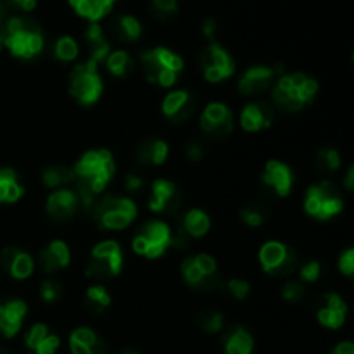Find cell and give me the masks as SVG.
Wrapping results in <instances>:
<instances>
[{
	"instance_id": "40",
	"label": "cell",
	"mask_w": 354,
	"mask_h": 354,
	"mask_svg": "<svg viewBox=\"0 0 354 354\" xmlns=\"http://www.w3.org/2000/svg\"><path fill=\"white\" fill-rule=\"evenodd\" d=\"M223 292L235 301L248 299L251 294V283L244 279H230L221 286Z\"/></svg>"
},
{
	"instance_id": "42",
	"label": "cell",
	"mask_w": 354,
	"mask_h": 354,
	"mask_svg": "<svg viewBox=\"0 0 354 354\" xmlns=\"http://www.w3.org/2000/svg\"><path fill=\"white\" fill-rule=\"evenodd\" d=\"M280 296H282V299L286 301V303L296 304L304 299V296H306V289H304L303 283L297 282V280H289V282H286L282 286Z\"/></svg>"
},
{
	"instance_id": "47",
	"label": "cell",
	"mask_w": 354,
	"mask_h": 354,
	"mask_svg": "<svg viewBox=\"0 0 354 354\" xmlns=\"http://www.w3.org/2000/svg\"><path fill=\"white\" fill-rule=\"evenodd\" d=\"M339 270L344 277L351 279L354 282V248L346 249L339 258Z\"/></svg>"
},
{
	"instance_id": "20",
	"label": "cell",
	"mask_w": 354,
	"mask_h": 354,
	"mask_svg": "<svg viewBox=\"0 0 354 354\" xmlns=\"http://www.w3.org/2000/svg\"><path fill=\"white\" fill-rule=\"evenodd\" d=\"M37 261L30 252L16 248V245H7L0 252V268L3 273L14 280H28L35 272Z\"/></svg>"
},
{
	"instance_id": "32",
	"label": "cell",
	"mask_w": 354,
	"mask_h": 354,
	"mask_svg": "<svg viewBox=\"0 0 354 354\" xmlns=\"http://www.w3.org/2000/svg\"><path fill=\"white\" fill-rule=\"evenodd\" d=\"M41 183H44L45 189H64V187L75 183V171L69 166L52 165L45 168L44 173H41Z\"/></svg>"
},
{
	"instance_id": "8",
	"label": "cell",
	"mask_w": 354,
	"mask_h": 354,
	"mask_svg": "<svg viewBox=\"0 0 354 354\" xmlns=\"http://www.w3.org/2000/svg\"><path fill=\"white\" fill-rule=\"evenodd\" d=\"M304 213L318 221H328L341 214L344 199L337 187L328 180L313 183L304 194Z\"/></svg>"
},
{
	"instance_id": "33",
	"label": "cell",
	"mask_w": 354,
	"mask_h": 354,
	"mask_svg": "<svg viewBox=\"0 0 354 354\" xmlns=\"http://www.w3.org/2000/svg\"><path fill=\"white\" fill-rule=\"evenodd\" d=\"M104 66L114 78H127L133 73L135 59L131 57L130 52L118 48V50H111V54L104 61Z\"/></svg>"
},
{
	"instance_id": "16",
	"label": "cell",
	"mask_w": 354,
	"mask_h": 354,
	"mask_svg": "<svg viewBox=\"0 0 354 354\" xmlns=\"http://www.w3.org/2000/svg\"><path fill=\"white\" fill-rule=\"evenodd\" d=\"M82 211V201L73 187L52 190L45 201V213L55 223H68Z\"/></svg>"
},
{
	"instance_id": "3",
	"label": "cell",
	"mask_w": 354,
	"mask_h": 354,
	"mask_svg": "<svg viewBox=\"0 0 354 354\" xmlns=\"http://www.w3.org/2000/svg\"><path fill=\"white\" fill-rule=\"evenodd\" d=\"M0 45H3L14 57L30 61L44 52L45 38L37 21L14 16L0 26Z\"/></svg>"
},
{
	"instance_id": "18",
	"label": "cell",
	"mask_w": 354,
	"mask_h": 354,
	"mask_svg": "<svg viewBox=\"0 0 354 354\" xmlns=\"http://www.w3.org/2000/svg\"><path fill=\"white\" fill-rule=\"evenodd\" d=\"M261 185L266 192L275 197H287L294 189V171L287 162L280 159H270L261 171Z\"/></svg>"
},
{
	"instance_id": "57",
	"label": "cell",
	"mask_w": 354,
	"mask_h": 354,
	"mask_svg": "<svg viewBox=\"0 0 354 354\" xmlns=\"http://www.w3.org/2000/svg\"><path fill=\"white\" fill-rule=\"evenodd\" d=\"M0 50H2V45H0Z\"/></svg>"
},
{
	"instance_id": "4",
	"label": "cell",
	"mask_w": 354,
	"mask_h": 354,
	"mask_svg": "<svg viewBox=\"0 0 354 354\" xmlns=\"http://www.w3.org/2000/svg\"><path fill=\"white\" fill-rule=\"evenodd\" d=\"M142 73L151 85L159 88H173L185 69L182 55L168 47H154L138 55Z\"/></svg>"
},
{
	"instance_id": "17",
	"label": "cell",
	"mask_w": 354,
	"mask_h": 354,
	"mask_svg": "<svg viewBox=\"0 0 354 354\" xmlns=\"http://www.w3.org/2000/svg\"><path fill=\"white\" fill-rule=\"evenodd\" d=\"M197 106H199V100L192 92L185 88H176L166 93L161 102V113L169 123L183 124L194 116Z\"/></svg>"
},
{
	"instance_id": "48",
	"label": "cell",
	"mask_w": 354,
	"mask_h": 354,
	"mask_svg": "<svg viewBox=\"0 0 354 354\" xmlns=\"http://www.w3.org/2000/svg\"><path fill=\"white\" fill-rule=\"evenodd\" d=\"M123 187L128 194H138L140 190L145 189V182L140 175H137V173H128V175L124 176Z\"/></svg>"
},
{
	"instance_id": "5",
	"label": "cell",
	"mask_w": 354,
	"mask_h": 354,
	"mask_svg": "<svg viewBox=\"0 0 354 354\" xmlns=\"http://www.w3.org/2000/svg\"><path fill=\"white\" fill-rule=\"evenodd\" d=\"M137 203L130 196L107 194L95 201L92 207V220L102 232L127 230L137 220Z\"/></svg>"
},
{
	"instance_id": "14",
	"label": "cell",
	"mask_w": 354,
	"mask_h": 354,
	"mask_svg": "<svg viewBox=\"0 0 354 354\" xmlns=\"http://www.w3.org/2000/svg\"><path fill=\"white\" fill-rule=\"evenodd\" d=\"M283 75L282 66H252L245 69L237 82V90L244 97H258L272 90L273 83Z\"/></svg>"
},
{
	"instance_id": "55",
	"label": "cell",
	"mask_w": 354,
	"mask_h": 354,
	"mask_svg": "<svg viewBox=\"0 0 354 354\" xmlns=\"http://www.w3.org/2000/svg\"><path fill=\"white\" fill-rule=\"evenodd\" d=\"M0 354H10V353L6 351V349H0Z\"/></svg>"
},
{
	"instance_id": "9",
	"label": "cell",
	"mask_w": 354,
	"mask_h": 354,
	"mask_svg": "<svg viewBox=\"0 0 354 354\" xmlns=\"http://www.w3.org/2000/svg\"><path fill=\"white\" fill-rule=\"evenodd\" d=\"M124 265L123 249L113 239H104L97 242L90 251V258L86 261V277L99 282H107L121 273Z\"/></svg>"
},
{
	"instance_id": "1",
	"label": "cell",
	"mask_w": 354,
	"mask_h": 354,
	"mask_svg": "<svg viewBox=\"0 0 354 354\" xmlns=\"http://www.w3.org/2000/svg\"><path fill=\"white\" fill-rule=\"evenodd\" d=\"M73 185L88 190L90 194L99 197L116 175V161L109 149H90L80 156L73 166Z\"/></svg>"
},
{
	"instance_id": "15",
	"label": "cell",
	"mask_w": 354,
	"mask_h": 354,
	"mask_svg": "<svg viewBox=\"0 0 354 354\" xmlns=\"http://www.w3.org/2000/svg\"><path fill=\"white\" fill-rule=\"evenodd\" d=\"M149 209L154 214L173 216L182 207L183 197L175 182L166 178H156L149 187Z\"/></svg>"
},
{
	"instance_id": "38",
	"label": "cell",
	"mask_w": 354,
	"mask_h": 354,
	"mask_svg": "<svg viewBox=\"0 0 354 354\" xmlns=\"http://www.w3.org/2000/svg\"><path fill=\"white\" fill-rule=\"evenodd\" d=\"M197 327L206 334H220L225 328V317L218 310H204L197 317Z\"/></svg>"
},
{
	"instance_id": "54",
	"label": "cell",
	"mask_w": 354,
	"mask_h": 354,
	"mask_svg": "<svg viewBox=\"0 0 354 354\" xmlns=\"http://www.w3.org/2000/svg\"><path fill=\"white\" fill-rule=\"evenodd\" d=\"M118 354H138V353L133 351V349H123V351H120Z\"/></svg>"
},
{
	"instance_id": "50",
	"label": "cell",
	"mask_w": 354,
	"mask_h": 354,
	"mask_svg": "<svg viewBox=\"0 0 354 354\" xmlns=\"http://www.w3.org/2000/svg\"><path fill=\"white\" fill-rule=\"evenodd\" d=\"M9 2L14 7H17V9L24 10V12H30V10H33L37 7V0H9Z\"/></svg>"
},
{
	"instance_id": "19",
	"label": "cell",
	"mask_w": 354,
	"mask_h": 354,
	"mask_svg": "<svg viewBox=\"0 0 354 354\" xmlns=\"http://www.w3.org/2000/svg\"><path fill=\"white\" fill-rule=\"evenodd\" d=\"M275 123V107L266 100H251L239 114V124L245 133H259Z\"/></svg>"
},
{
	"instance_id": "51",
	"label": "cell",
	"mask_w": 354,
	"mask_h": 354,
	"mask_svg": "<svg viewBox=\"0 0 354 354\" xmlns=\"http://www.w3.org/2000/svg\"><path fill=\"white\" fill-rule=\"evenodd\" d=\"M330 354H354V342H339V344L332 349Z\"/></svg>"
},
{
	"instance_id": "21",
	"label": "cell",
	"mask_w": 354,
	"mask_h": 354,
	"mask_svg": "<svg viewBox=\"0 0 354 354\" xmlns=\"http://www.w3.org/2000/svg\"><path fill=\"white\" fill-rule=\"evenodd\" d=\"M37 263L40 270L47 275H55V273L62 272L71 265V251L69 245L61 239H54V241L47 242L44 248L38 251Z\"/></svg>"
},
{
	"instance_id": "23",
	"label": "cell",
	"mask_w": 354,
	"mask_h": 354,
	"mask_svg": "<svg viewBox=\"0 0 354 354\" xmlns=\"http://www.w3.org/2000/svg\"><path fill=\"white\" fill-rule=\"evenodd\" d=\"M169 145L159 137H149L135 149V161L145 168H158L168 161Z\"/></svg>"
},
{
	"instance_id": "53",
	"label": "cell",
	"mask_w": 354,
	"mask_h": 354,
	"mask_svg": "<svg viewBox=\"0 0 354 354\" xmlns=\"http://www.w3.org/2000/svg\"><path fill=\"white\" fill-rule=\"evenodd\" d=\"M3 17H6V6H3V2L0 0V24H2Z\"/></svg>"
},
{
	"instance_id": "46",
	"label": "cell",
	"mask_w": 354,
	"mask_h": 354,
	"mask_svg": "<svg viewBox=\"0 0 354 354\" xmlns=\"http://www.w3.org/2000/svg\"><path fill=\"white\" fill-rule=\"evenodd\" d=\"M61 348V339L55 334H48L37 348H33L30 354H55Z\"/></svg>"
},
{
	"instance_id": "52",
	"label": "cell",
	"mask_w": 354,
	"mask_h": 354,
	"mask_svg": "<svg viewBox=\"0 0 354 354\" xmlns=\"http://www.w3.org/2000/svg\"><path fill=\"white\" fill-rule=\"evenodd\" d=\"M344 187H346V190H351V192H354V165L349 166V169L346 171Z\"/></svg>"
},
{
	"instance_id": "41",
	"label": "cell",
	"mask_w": 354,
	"mask_h": 354,
	"mask_svg": "<svg viewBox=\"0 0 354 354\" xmlns=\"http://www.w3.org/2000/svg\"><path fill=\"white\" fill-rule=\"evenodd\" d=\"M62 297V286L55 279H45L40 283V299L45 304H55Z\"/></svg>"
},
{
	"instance_id": "11",
	"label": "cell",
	"mask_w": 354,
	"mask_h": 354,
	"mask_svg": "<svg viewBox=\"0 0 354 354\" xmlns=\"http://www.w3.org/2000/svg\"><path fill=\"white\" fill-rule=\"evenodd\" d=\"M258 261L263 272L272 277H287L296 272L297 254L282 241H268L258 252Z\"/></svg>"
},
{
	"instance_id": "26",
	"label": "cell",
	"mask_w": 354,
	"mask_h": 354,
	"mask_svg": "<svg viewBox=\"0 0 354 354\" xmlns=\"http://www.w3.org/2000/svg\"><path fill=\"white\" fill-rule=\"evenodd\" d=\"M107 33L111 38L121 44H135L140 40L144 28H142L140 21L130 14H121L111 19L109 26H107Z\"/></svg>"
},
{
	"instance_id": "10",
	"label": "cell",
	"mask_w": 354,
	"mask_h": 354,
	"mask_svg": "<svg viewBox=\"0 0 354 354\" xmlns=\"http://www.w3.org/2000/svg\"><path fill=\"white\" fill-rule=\"evenodd\" d=\"M180 275L190 289L199 292H209L220 286L218 261L207 252H197L183 259L180 265Z\"/></svg>"
},
{
	"instance_id": "25",
	"label": "cell",
	"mask_w": 354,
	"mask_h": 354,
	"mask_svg": "<svg viewBox=\"0 0 354 354\" xmlns=\"http://www.w3.org/2000/svg\"><path fill=\"white\" fill-rule=\"evenodd\" d=\"M71 354H107V346L90 327H78L69 335Z\"/></svg>"
},
{
	"instance_id": "43",
	"label": "cell",
	"mask_w": 354,
	"mask_h": 354,
	"mask_svg": "<svg viewBox=\"0 0 354 354\" xmlns=\"http://www.w3.org/2000/svg\"><path fill=\"white\" fill-rule=\"evenodd\" d=\"M48 334H50V330H48V327L45 324L31 325L30 330H28L26 335H24V346H26L28 351H31L33 348H37V346L40 344V342L44 341Z\"/></svg>"
},
{
	"instance_id": "27",
	"label": "cell",
	"mask_w": 354,
	"mask_h": 354,
	"mask_svg": "<svg viewBox=\"0 0 354 354\" xmlns=\"http://www.w3.org/2000/svg\"><path fill=\"white\" fill-rule=\"evenodd\" d=\"M225 354H252L254 351V337L242 325H230L221 335Z\"/></svg>"
},
{
	"instance_id": "6",
	"label": "cell",
	"mask_w": 354,
	"mask_h": 354,
	"mask_svg": "<svg viewBox=\"0 0 354 354\" xmlns=\"http://www.w3.org/2000/svg\"><path fill=\"white\" fill-rule=\"evenodd\" d=\"M173 244V228L162 220H147L135 230L131 251L140 258L159 259Z\"/></svg>"
},
{
	"instance_id": "22",
	"label": "cell",
	"mask_w": 354,
	"mask_h": 354,
	"mask_svg": "<svg viewBox=\"0 0 354 354\" xmlns=\"http://www.w3.org/2000/svg\"><path fill=\"white\" fill-rule=\"evenodd\" d=\"M348 304L339 294L325 292L317 304V320L322 327L337 330L344 325Z\"/></svg>"
},
{
	"instance_id": "2",
	"label": "cell",
	"mask_w": 354,
	"mask_h": 354,
	"mask_svg": "<svg viewBox=\"0 0 354 354\" xmlns=\"http://www.w3.org/2000/svg\"><path fill=\"white\" fill-rule=\"evenodd\" d=\"M318 82L308 73H283L272 86V100L275 109L283 113H299L311 106L318 93Z\"/></svg>"
},
{
	"instance_id": "12",
	"label": "cell",
	"mask_w": 354,
	"mask_h": 354,
	"mask_svg": "<svg viewBox=\"0 0 354 354\" xmlns=\"http://www.w3.org/2000/svg\"><path fill=\"white\" fill-rule=\"evenodd\" d=\"M199 66L207 83L225 82L235 73V61L230 52L218 41H209L199 54Z\"/></svg>"
},
{
	"instance_id": "30",
	"label": "cell",
	"mask_w": 354,
	"mask_h": 354,
	"mask_svg": "<svg viewBox=\"0 0 354 354\" xmlns=\"http://www.w3.org/2000/svg\"><path fill=\"white\" fill-rule=\"evenodd\" d=\"M24 196V185L12 168L0 166V204H14Z\"/></svg>"
},
{
	"instance_id": "36",
	"label": "cell",
	"mask_w": 354,
	"mask_h": 354,
	"mask_svg": "<svg viewBox=\"0 0 354 354\" xmlns=\"http://www.w3.org/2000/svg\"><path fill=\"white\" fill-rule=\"evenodd\" d=\"M342 165V158L339 154V151H335L334 147H324L317 152L315 156V166H317L318 171L325 173V175H330L335 173Z\"/></svg>"
},
{
	"instance_id": "37",
	"label": "cell",
	"mask_w": 354,
	"mask_h": 354,
	"mask_svg": "<svg viewBox=\"0 0 354 354\" xmlns=\"http://www.w3.org/2000/svg\"><path fill=\"white\" fill-rule=\"evenodd\" d=\"M239 218H241V221L245 227L258 228L266 223V220H268V211L259 203L248 204V206H244L239 211Z\"/></svg>"
},
{
	"instance_id": "28",
	"label": "cell",
	"mask_w": 354,
	"mask_h": 354,
	"mask_svg": "<svg viewBox=\"0 0 354 354\" xmlns=\"http://www.w3.org/2000/svg\"><path fill=\"white\" fill-rule=\"evenodd\" d=\"M83 37H85L86 47H88V57L85 61L93 62L97 66L104 64L107 55L111 54V44L107 41L106 35H104L102 26L97 23H90Z\"/></svg>"
},
{
	"instance_id": "7",
	"label": "cell",
	"mask_w": 354,
	"mask_h": 354,
	"mask_svg": "<svg viewBox=\"0 0 354 354\" xmlns=\"http://www.w3.org/2000/svg\"><path fill=\"white\" fill-rule=\"evenodd\" d=\"M68 93L78 106H95L104 93V80L99 73V66L90 61L73 66L69 73Z\"/></svg>"
},
{
	"instance_id": "49",
	"label": "cell",
	"mask_w": 354,
	"mask_h": 354,
	"mask_svg": "<svg viewBox=\"0 0 354 354\" xmlns=\"http://www.w3.org/2000/svg\"><path fill=\"white\" fill-rule=\"evenodd\" d=\"M203 35L209 41H216L218 23L213 19V17H207V19H204V23H203Z\"/></svg>"
},
{
	"instance_id": "31",
	"label": "cell",
	"mask_w": 354,
	"mask_h": 354,
	"mask_svg": "<svg viewBox=\"0 0 354 354\" xmlns=\"http://www.w3.org/2000/svg\"><path fill=\"white\" fill-rule=\"evenodd\" d=\"M114 2L116 0H69L76 14L88 19L90 23H97L104 16H107L113 9Z\"/></svg>"
},
{
	"instance_id": "45",
	"label": "cell",
	"mask_w": 354,
	"mask_h": 354,
	"mask_svg": "<svg viewBox=\"0 0 354 354\" xmlns=\"http://www.w3.org/2000/svg\"><path fill=\"white\" fill-rule=\"evenodd\" d=\"M185 156L192 162L203 161L204 156H206V144L203 140H199V138H192V140L187 142Z\"/></svg>"
},
{
	"instance_id": "35",
	"label": "cell",
	"mask_w": 354,
	"mask_h": 354,
	"mask_svg": "<svg viewBox=\"0 0 354 354\" xmlns=\"http://www.w3.org/2000/svg\"><path fill=\"white\" fill-rule=\"evenodd\" d=\"M52 54H54V57L57 59L59 62H73L78 59L80 45L75 38L69 37V35H64V37H59L57 40L54 41Z\"/></svg>"
},
{
	"instance_id": "44",
	"label": "cell",
	"mask_w": 354,
	"mask_h": 354,
	"mask_svg": "<svg viewBox=\"0 0 354 354\" xmlns=\"http://www.w3.org/2000/svg\"><path fill=\"white\" fill-rule=\"evenodd\" d=\"M322 277V265L318 261H308L299 268V279L304 283L317 282Z\"/></svg>"
},
{
	"instance_id": "56",
	"label": "cell",
	"mask_w": 354,
	"mask_h": 354,
	"mask_svg": "<svg viewBox=\"0 0 354 354\" xmlns=\"http://www.w3.org/2000/svg\"><path fill=\"white\" fill-rule=\"evenodd\" d=\"M353 62H354V52H353Z\"/></svg>"
},
{
	"instance_id": "13",
	"label": "cell",
	"mask_w": 354,
	"mask_h": 354,
	"mask_svg": "<svg viewBox=\"0 0 354 354\" xmlns=\"http://www.w3.org/2000/svg\"><path fill=\"white\" fill-rule=\"evenodd\" d=\"M199 127L207 138L225 140L234 131V111L220 100L209 102L201 113Z\"/></svg>"
},
{
	"instance_id": "39",
	"label": "cell",
	"mask_w": 354,
	"mask_h": 354,
	"mask_svg": "<svg viewBox=\"0 0 354 354\" xmlns=\"http://www.w3.org/2000/svg\"><path fill=\"white\" fill-rule=\"evenodd\" d=\"M149 10L159 21H168L178 12V0H151Z\"/></svg>"
},
{
	"instance_id": "34",
	"label": "cell",
	"mask_w": 354,
	"mask_h": 354,
	"mask_svg": "<svg viewBox=\"0 0 354 354\" xmlns=\"http://www.w3.org/2000/svg\"><path fill=\"white\" fill-rule=\"evenodd\" d=\"M85 301L90 310L95 311V313H102L104 310L111 306L113 297H111L107 287H104L102 283H93V286L86 287Z\"/></svg>"
},
{
	"instance_id": "24",
	"label": "cell",
	"mask_w": 354,
	"mask_h": 354,
	"mask_svg": "<svg viewBox=\"0 0 354 354\" xmlns=\"http://www.w3.org/2000/svg\"><path fill=\"white\" fill-rule=\"evenodd\" d=\"M28 315V306L23 299H9L0 303V335L6 339L19 334L23 322Z\"/></svg>"
},
{
	"instance_id": "29",
	"label": "cell",
	"mask_w": 354,
	"mask_h": 354,
	"mask_svg": "<svg viewBox=\"0 0 354 354\" xmlns=\"http://www.w3.org/2000/svg\"><path fill=\"white\" fill-rule=\"evenodd\" d=\"M178 225L189 235L190 241L192 239H203L209 234L211 218L206 211L199 209V207H192V209H187L178 218Z\"/></svg>"
}]
</instances>
